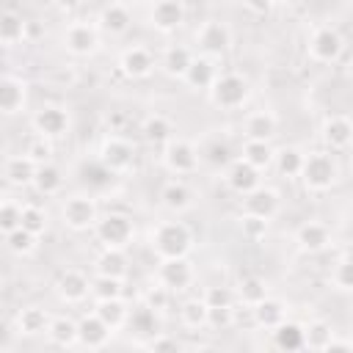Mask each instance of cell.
<instances>
[{
	"mask_svg": "<svg viewBox=\"0 0 353 353\" xmlns=\"http://www.w3.org/2000/svg\"><path fill=\"white\" fill-rule=\"evenodd\" d=\"M298 176L309 193H325L336 185L339 165L331 152H312V154H303V165Z\"/></svg>",
	"mask_w": 353,
	"mask_h": 353,
	"instance_id": "1",
	"label": "cell"
},
{
	"mask_svg": "<svg viewBox=\"0 0 353 353\" xmlns=\"http://www.w3.org/2000/svg\"><path fill=\"white\" fill-rule=\"evenodd\" d=\"M152 248L160 259H179L188 256L193 248V232L182 221H163L152 232Z\"/></svg>",
	"mask_w": 353,
	"mask_h": 353,
	"instance_id": "2",
	"label": "cell"
},
{
	"mask_svg": "<svg viewBox=\"0 0 353 353\" xmlns=\"http://www.w3.org/2000/svg\"><path fill=\"white\" fill-rule=\"evenodd\" d=\"M210 91V102L215 108H223V110H234V108H243L248 102V80L237 72H226V74H218L212 80V85L207 88Z\"/></svg>",
	"mask_w": 353,
	"mask_h": 353,
	"instance_id": "3",
	"label": "cell"
},
{
	"mask_svg": "<svg viewBox=\"0 0 353 353\" xmlns=\"http://www.w3.org/2000/svg\"><path fill=\"white\" fill-rule=\"evenodd\" d=\"M94 232H97V240L105 248H127L130 240H132V234H135V226H132V218L130 215H124V212H108V215L97 218Z\"/></svg>",
	"mask_w": 353,
	"mask_h": 353,
	"instance_id": "4",
	"label": "cell"
},
{
	"mask_svg": "<svg viewBox=\"0 0 353 353\" xmlns=\"http://www.w3.org/2000/svg\"><path fill=\"white\" fill-rule=\"evenodd\" d=\"M99 218V210H97V201L85 193H74L69 196L63 204H61V221L66 229L72 232H85V229H94Z\"/></svg>",
	"mask_w": 353,
	"mask_h": 353,
	"instance_id": "5",
	"label": "cell"
},
{
	"mask_svg": "<svg viewBox=\"0 0 353 353\" xmlns=\"http://www.w3.org/2000/svg\"><path fill=\"white\" fill-rule=\"evenodd\" d=\"M199 149L196 143L185 141V138H171L163 143V165L171 171V174H193L199 168Z\"/></svg>",
	"mask_w": 353,
	"mask_h": 353,
	"instance_id": "6",
	"label": "cell"
},
{
	"mask_svg": "<svg viewBox=\"0 0 353 353\" xmlns=\"http://www.w3.org/2000/svg\"><path fill=\"white\" fill-rule=\"evenodd\" d=\"M99 163L113 174H127L135 165V146L119 135H108L99 146Z\"/></svg>",
	"mask_w": 353,
	"mask_h": 353,
	"instance_id": "7",
	"label": "cell"
},
{
	"mask_svg": "<svg viewBox=\"0 0 353 353\" xmlns=\"http://www.w3.org/2000/svg\"><path fill=\"white\" fill-rule=\"evenodd\" d=\"M345 50V41L339 36L336 28L331 25H320L312 30L309 36V55L317 61V63H334Z\"/></svg>",
	"mask_w": 353,
	"mask_h": 353,
	"instance_id": "8",
	"label": "cell"
},
{
	"mask_svg": "<svg viewBox=\"0 0 353 353\" xmlns=\"http://www.w3.org/2000/svg\"><path fill=\"white\" fill-rule=\"evenodd\" d=\"M63 47L77 58H88L99 50V33L91 22H72L63 30Z\"/></svg>",
	"mask_w": 353,
	"mask_h": 353,
	"instance_id": "9",
	"label": "cell"
},
{
	"mask_svg": "<svg viewBox=\"0 0 353 353\" xmlns=\"http://www.w3.org/2000/svg\"><path fill=\"white\" fill-rule=\"evenodd\" d=\"M30 124H33V130L41 135V138H61V135H66L69 132V113H66V108H61V105H41L36 113H33V119H30Z\"/></svg>",
	"mask_w": 353,
	"mask_h": 353,
	"instance_id": "10",
	"label": "cell"
},
{
	"mask_svg": "<svg viewBox=\"0 0 353 353\" xmlns=\"http://www.w3.org/2000/svg\"><path fill=\"white\" fill-rule=\"evenodd\" d=\"M196 41L199 47L204 50V55H223L229 47H232V30L226 22H218V19H210L199 28L196 33Z\"/></svg>",
	"mask_w": 353,
	"mask_h": 353,
	"instance_id": "11",
	"label": "cell"
},
{
	"mask_svg": "<svg viewBox=\"0 0 353 353\" xmlns=\"http://www.w3.org/2000/svg\"><path fill=\"white\" fill-rule=\"evenodd\" d=\"M320 138H323V143H325L328 152H345L350 146V141H353V124H350V119L347 116H339V113L325 116L323 119V127H320Z\"/></svg>",
	"mask_w": 353,
	"mask_h": 353,
	"instance_id": "12",
	"label": "cell"
},
{
	"mask_svg": "<svg viewBox=\"0 0 353 353\" xmlns=\"http://www.w3.org/2000/svg\"><path fill=\"white\" fill-rule=\"evenodd\" d=\"M157 281H160L165 290H171V292L188 290L190 281H193V268H190L188 256H179V259H160Z\"/></svg>",
	"mask_w": 353,
	"mask_h": 353,
	"instance_id": "13",
	"label": "cell"
},
{
	"mask_svg": "<svg viewBox=\"0 0 353 353\" xmlns=\"http://www.w3.org/2000/svg\"><path fill=\"white\" fill-rule=\"evenodd\" d=\"M88 290H91V279L83 270L72 268V270H63L55 279V295L63 303H83L88 298Z\"/></svg>",
	"mask_w": 353,
	"mask_h": 353,
	"instance_id": "14",
	"label": "cell"
},
{
	"mask_svg": "<svg viewBox=\"0 0 353 353\" xmlns=\"http://www.w3.org/2000/svg\"><path fill=\"white\" fill-rule=\"evenodd\" d=\"M149 22L160 33H174L185 22V3L182 0H157L149 11Z\"/></svg>",
	"mask_w": 353,
	"mask_h": 353,
	"instance_id": "15",
	"label": "cell"
},
{
	"mask_svg": "<svg viewBox=\"0 0 353 353\" xmlns=\"http://www.w3.org/2000/svg\"><path fill=\"white\" fill-rule=\"evenodd\" d=\"M243 212H248V215H259V218L270 221V218L279 212V193H276L273 188L256 185L254 190L243 193Z\"/></svg>",
	"mask_w": 353,
	"mask_h": 353,
	"instance_id": "16",
	"label": "cell"
},
{
	"mask_svg": "<svg viewBox=\"0 0 353 353\" xmlns=\"http://www.w3.org/2000/svg\"><path fill=\"white\" fill-rule=\"evenodd\" d=\"M295 243L303 254H320L331 245V229L320 221H306L295 232Z\"/></svg>",
	"mask_w": 353,
	"mask_h": 353,
	"instance_id": "17",
	"label": "cell"
},
{
	"mask_svg": "<svg viewBox=\"0 0 353 353\" xmlns=\"http://www.w3.org/2000/svg\"><path fill=\"white\" fill-rule=\"evenodd\" d=\"M262 171H256L254 165H248L243 157H237V160H232L229 165H226V171H223V179H226V185L234 190V193H248V190H254L256 185H262V176H259Z\"/></svg>",
	"mask_w": 353,
	"mask_h": 353,
	"instance_id": "18",
	"label": "cell"
},
{
	"mask_svg": "<svg viewBox=\"0 0 353 353\" xmlns=\"http://www.w3.org/2000/svg\"><path fill=\"white\" fill-rule=\"evenodd\" d=\"M119 69L132 80H143L154 72V58L146 47H127L119 55Z\"/></svg>",
	"mask_w": 353,
	"mask_h": 353,
	"instance_id": "19",
	"label": "cell"
},
{
	"mask_svg": "<svg viewBox=\"0 0 353 353\" xmlns=\"http://www.w3.org/2000/svg\"><path fill=\"white\" fill-rule=\"evenodd\" d=\"M110 328L97 317V314H85L80 323H77V345L88 347V350H97V347H105L108 339H110Z\"/></svg>",
	"mask_w": 353,
	"mask_h": 353,
	"instance_id": "20",
	"label": "cell"
},
{
	"mask_svg": "<svg viewBox=\"0 0 353 353\" xmlns=\"http://www.w3.org/2000/svg\"><path fill=\"white\" fill-rule=\"evenodd\" d=\"M28 99V88L22 80L17 77H0V113L3 116H14L25 108Z\"/></svg>",
	"mask_w": 353,
	"mask_h": 353,
	"instance_id": "21",
	"label": "cell"
},
{
	"mask_svg": "<svg viewBox=\"0 0 353 353\" xmlns=\"http://www.w3.org/2000/svg\"><path fill=\"white\" fill-rule=\"evenodd\" d=\"M160 204H163L168 212H185V210L193 207V190H190L185 182L171 179V182H165L163 190H160Z\"/></svg>",
	"mask_w": 353,
	"mask_h": 353,
	"instance_id": "22",
	"label": "cell"
},
{
	"mask_svg": "<svg viewBox=\"0 0 353 353\" xmlns=\"http://www.w3.org/2000/svg\"><path fill=\"white\" fill-rule=\"evenodd\" d=\"M273 331V347L284 350V353H295V350H303V325L295 323V320H281Z\"/></svg>",
	"mask_w": 353,
	"mask_h": 353,
	"instance_id": "23",
	"label": "cell"
},
{
	"mask_svg": "<svg viewBox=\"0 0 353 353\" xmlns=\"http://www.w3.org/2000/svg\"><path fill=\"white\" fill-rule=\"evenodd\" d=\"M130 25H132V14H130V8L121 6V3H110V6H105V8L99 11V28H102L105 33H110V36L127 33Z\"/></svg>",
	"mask_w": 353,
	"mask_h": 353,
	"instance_id": "24",
	"label": "cell"
},
{
	"mask_svg": "<svg viewBox=\"0 0 353 353\" xmlns=\"http://www.w3.org/2000/svg\"><path fill=\"white\" fill-rule=\"evenodd\" d=\"M276 127H279V121H276V116L270 110H254V113L245 116L243 132L251 141H270L276 135Z\"/></svg>",
	"mask_w": 353,
	"mask_h": 353,
	"instance_id": "25",
	"label": "cell"
},
{
	"mask_svg": "<svg viewBox=\"0 0 353 353\" xmlns=\"http://www.w3.org/2000/svg\"><path fill=\"white\" fill-rule=\"evenodd\" d=\"M218 77V72H215V63H212V58L210 55H196L193 61H190V66H188V72H185V83L190 85V88H210L212 85V80Z\"/></svg>",
	"mask_w": 353,
	"mask_h": 353,
	"instance_id": "26",
	"label": "cell"
},
{
	"mask_svg": "<svg viewBox=\"0 0 353 353\" xmlns=\"http://www.w3.org/2000/svg\"><path fill=\"white\" fill-rule=\"evenodd\" d=\"M251 312H254V320H256V325H262V328H276L284 317H287V306H284V301H279V298H270V295H265L259 303H254L251 306Z\"/></svg>",
	"mask_w": 353,
	"mask_h": 353,
	"instance_id": "27",
	"label": "cell"
},
{
	"mask_svg": "<svg viewBox=\"0 0 353 353\" xmlns=\"http://www.w3.org/2000/svg\"><path fill=\"white\" fill-rule=\"evenodd\" d=\"M124 325H130V331L135 334V336H154L157 331H160V320H157V312L154 309H149L146 303L143 306H135V309H130L127 312V323Z\"/></svg>",
	"mask_w": 353,
	"mask_h": 353,
	"instance_id": "28",
	"label": "cell"
},
{
	"mask_svg": "<svg viewBox=\"0 0 353 353\" xmlns=\"http://www.w3.org/2000/svg\"><path fill=\"white\" fill-rule=\"evenodd\" d=\"M190 61H193V55H190L188 47H182V44H171V47L163 52V58H160V69H163L168 77L182 80L185 72H188V66H190Z\"/></svg>",
	"mask_w": 353,
	"mask_h": 353,
	"instance_id": "29",
	"label": "cell"
},
{
	"mask_svg": "<svg viewBox=\"0 0 353 353\" xmlns=\"http://www.w3.org/2000/svg\"><path fill=\"white\" fill-rule=\"evenodd\" d=\"M47 325H50V314H47V309H41V306H25V309L17 314V331L25 334V336L47 334Z\"/></svg>",
	"mask_w": 353,
	"mask_h": 353,
	"instance_id": "30",
	"label": "cell"
},
{
	"mask_svg": "<svg viewBox=\"0 0 353 353\" xmlns=\"http://www.w3.org/2000/svg\"><path fill=\"white\" fill-rule=\"evenodd\" d=\"M30 185H33L41 196H55V193L63 188V174H61V168L52 165V163H39Z\"/></svg>",
	"mask_w": 353,
	"mask_h": 353,
	"instance_id": "31",
	"label": "cell"
},
{
	"mask_svg": "<svg viewBox=\"0 0 353 353\" xmlns=\"http://www.w3.org/2000/svg\"><path fill=\"white\" fill-rule=\"evenodd\" d=\"M127 303H124V298H105V301H97V309H94V314L110 328V331H116V328H121L124 323H127Z\"/></svg>",
	"mask_w": 353,
	"mask_h": 353,
	"instance_id": "32",
	"label": "cell"
},
{
	"mask_svg": "<svg viewBox=\"0 0 353 353\" xmlns=\"http://www.w3.org/2000/svg\"><path fill=\"white\" fill-rule=\"evenodd\" d=\"M33 174H36V163L28 154H14L3 165V176L11 185H30L33 182Z\"/></svg>",
	"mask_w": 353,
	"mask_h": 353,
	"instance_id": "33",
	"label": "cell"
},
{
	"mask_svg": "<svg viewBox=\"0 0 353 353\" xmlns=\"http://www.w3.org/2000/svg\"><path fill=\"white\" fill-rule=\"evenodd\" d=\"M273 146H270V141H251V138H245V143H243V160L248 163V165H254L256 171H268L270 165H273Z\"/></svg>",
	"mask_w": 353,
	"mask_h": 353,
	"instance_id": "34",
	"label": "cell"
},
{
	"mask_svg": "<svg viewBox=\"0 0 353 353\" xmlns=\"http://www.w3.org/2000/svg\"><path fill=\"white\" fill-rule=\"evenodd\" d=\"M141 132H143L146 143H152V146H163L165 141H171V138H174V124H171L165 116L154 113V116L143 119V124H141Z\"/></svg>",
	"mask_w": 353,
	"mask_h": 353,
	"instance_id": "35",
	"label": "cell"
},
{
	"mask_svg": "<svg viewBox=\"0 0 353 353\" xmlns=\"http://www.w3.org/2000/svg\"><path fill=\"white\" fill-rule=\"evenodd\" d=\"M47 336L58 347H72V345H77V323L72 317H50Z\"/></svg>",
	"mask_w": 353,
	"mask_h": 353,
	"instance_id": "36",
	"label": "cell"
},
{
	"mask_svg": "<svg viewBox=\"0 0 353 353\" xmlns=\"http://www.w3.org/2000/svg\"><path fill=\"white\" fill-rule=\"evenodd\" d=\"M113 171L110 168H105L102 163H99V157L97 160H85L83 165H80V182L83 185H88L91 190H105V188H110V182H113Z\"/></svg>",
	"mask_w": 353,
	"mask_h": 353,
	"instance_id": "37",
	"label": "cell"
},
{
	"mask_svg": "<svg viewBox=\"0 0 353 353\" xmlns=\"http://www.w3.org/2000/svg\"><path fill=\"white\" fill-rule=\"evenodd\" d=\"M97 273H105V276H116V279H124L127 276V256H124V248H105L99 256H97Z\"/></svg>",
	"mask_w": 353,
	"mask_h": 353,
	"instance_id": "38",
	"label": "cell"
},
{
	"mask_svg": "<svg viewBox=\"0 0 353 353\" xmlns=\"http://www.w3.org/2000/svg\"><path fill=\"white\" fill-rule=\"evenodd\" d=\"M273 165L281 176H298L301 165H303V152L298 146H284V149L273 152Z\"/></svg>",
	"mask_w": 353,
	"mask_h": 353,
	"instance_id": "39",
	"label": "cell"
},
{
	"mask_svg": "<svg viewBox=\"0 0 353 353\" xmlns=\"http://www.w3.org/2000/svg\"><path fill=\"white\" fill-rule=\"evenodd\" d=\"M331 336H334V328L325 320H312L309 325H303V347L309 350H325Z\"/></svg>",
	"mask_w": 353,
	"mask_h": 353,
	"instance_id": "40",
	"label": "cell"
},
{
	"mask_svg": "<svg viewBox=\"0 0 353 353\" xmlns=\"http://www.w3.org/2000/svg\"><path fill=\"white\" fill-rule=\"evenodd\" d=\"M88 295H94L97 301H105V298H121V295H124V279L97 273V276L91 279V290H88Z\"/></svg>",
	"mask_w": 353,
	"mask_h": 353,
	"instance_id": "41",
	"label": "cell"
},
{
	"mask_svg": "<svg viewBox=\"0 0 353 353\" xmlns=\"http://www.w3.org/2000/svg\"><path fill=\"white\" fill-rule=\"evenodd\" d=\"M25 19L14 11H3L0 14V44H17L25 39Z\"/></svg>",
	"mask_w": 353,
	"mask_h": 353,
	"instance_id": "42",
	"label": "cell"
},
{
	"mask_svg": "<svg viewBox=\"0 0 353 353\" xmlns=\"http://www.w3.org/2000/svg\"><path fill=\"white\" fill-rule=\"evenodd\" d=\"M265 295H268L265 279H259V276H243V279H240V284H237V298H240L245 306L259 303Z\"/></svg>",
	"mask_w": 353,
	"mask_h": 353,
	"instance_id": "43",
	"label": "cell"
},
{
	"mask_svg": "<svg viewBox=\"0 0 353 353\" xmlns=\"http://www.w3.org/2000/svg\"><path fill=\"white\" fill-rule=\"evenodd\" d=\"M207 314H210V309H207V303H204L201 298H190V301H185L182 309H179V320H182L188 328H204V325H207Z\"/></svg>",
	"mask_w": 353,
	"mask_h": 353,
	"instance_id": "44",
	"label": "cell"
},
{
	"mask_svg": "<svg viewBox=\"0 0 353 353\" xmlns=\"http://www.w3.org/2000/svg\"><path fill=\"white\" fill-rule=\"evenodd\" d=\"M36 234H30L28 229H22V226H17V229H11L8 234H6V245H8V251L11 254H17V256H28V254H33L36 251Z\"/></svg>",
	"mask_w": 353,
	"mask_h": 353,
	"instance_id": "45",
	"label": "cell"
},
{
	"mask_svg": "<svg viewBox=\"0 0 353 353\" xmlns=\"http://www.w3.org/2000/svg\"><path fill=\"white\" fill-rule=\"evenodd\" d=\"M328 281H331V287L339 290V292H350V290H353V270H350V256H347V251H342V256L334 262Z\"/></svg>",
	"mask_w": 353,
	"mask_h": 353,
	"instance_id": "46",
	"label": "cell"
},
{
	"mask_svg": "<svg viewBox=\"0 0 353 353\" xmlns=\"http://www.w3.org/2000/svg\"><path fill=\"white\" fill-rule=\"evenodd\" d=\"M19 226L39 237V234L47 232V212L41 207H36V204H25L19 210Z\"/></svg>",
	"mask_w": 353,
	"mask_h": 353,
	"instance_id": "47",
	"label": "cell"
},
{
	"mask_svg": "<svg viewBox=\"0 0 353 353\" xmlns=\"http://www.w3.org/2000/svg\"><path fill=\"white\" fill-rule=\"evenodd\" d=\"M199 154H204V160L210 163V165H215V168H226L234 157H232V146L226 143V141H221V138H212Z\"/></svg>",
	"mask_w": 353,
	"mask_h": 353,
	"instance_id": "48",
	"label": "cell"
},
{
	"mask_svg": "<svg viewBox=\"0 0 353 353\" xmlns=\"http://www.w3.org/2000/svg\"><path fill=\"white\" fill-rule=\"evenodd\" d=\"M240 232H243L245 240L259 243V240L268 234V221L259 218V215H248V212H243V215H240Z\"/></svg>",
	"mask_w": 353,
	"mask_h": 353,
	"instance_id": "49",
	"label": "cell"
},
{
	"mask_svg": "<svg viewBox=\"0 0 353 353\" xmlns=\"http://www.w3.org/2000/svg\"><path fill=\"white\" fill-rule=\"evenodd\" d=\"M25 154L39 165V163H50V157H52V143H50V138H41V135H36L30 143H28V149H25Z\"/></svg>",
	"mask_w": 353,
	"mask_h": 353,
	"instance_id": "50",
	"label": "cell"
},
{
	"mask_svg": "<svg viewBox=\"0 0 353 353\" xmlns=\"http://www.w3.org/2000/svg\"><path fill=\"white\" fill-rule=\"evenodd\" d=\"M19 204H14V201H0V232L3 234H8L11 229H17L19 226Z\"/></svg>",
	"mask_w": 353,
	"mask_h": 353,
	"instance_id": "51",
	"label": "cell"
},
{
	"mask_svg": "<svg viewBox=\"0 0 353 353\" xmlns=\"http://www.w3.org/2000/svg\"><path fill=\"white\" fill-rule=\"evenodd\" d=\"M201 301L207 303V309H218V306H232L234 295H232L229 287H207V292H204Z\"/></svg>",
	"mask_w": 353,
	"mask_h": 353,
	"instance_id": "52",
	"label": "cell"
},
{
	"mask_svg": "<svg viewBox=\"0 0 353 353\" xmlns=\"http://www.w3.org/2000/svg\"><path fill=\"white\" fill-rule=\"evenodd\" d=\"M168 301H171V290H165L163 284L152 287V290L143 295V303H146L149 309H154V312H163V309H168Z\"/></svg>",
	"mask_w": 353,
	"mask_h": 353,
	"instance_id": "53",
	"label": "cell"
},
{
	"mask_svg": "<svg viewBox=\"0 0 353 353\" xmlns=\"http://www.w3.org/2000/svg\"><path fill=\"white\" fill-rule=\"evenodd\" d=\"M232 320H234L232 306H218V309H210V314H207V325H212V328H229Z\"/></svg>",
	"mask_w": 353,
	"mask_h": 353,
	"instance_id": "54",
	"label": "cell"
},
{
	"mask_svg": "<svg viewBox=\"0 0 353 353\" xmlns=\"http://www.w3.org/2000/svg\"><path fill=\"white\" fill-rule=\"evenodd\" d=\"M146 345H149V350H154V353H163V350H174V353H176V350L182 347V345L176 342V336H168V334H160V331H157L154 336H149Z\"/></svg>",
	"mask_w": 353,
	"mask_h": 353,
	"instance_id": "55",
	"label": "cell"
},
{
	"mask_svg": "<svg viewBox=\"0 0 353 353\" xmlns=\"http://www.w3.org/2000/svg\"><path fill=\"white\" fill-rule=\"evenodd\" d=\"M243 3H245V8L254 11V14H268L270 6H273V0H243Z\"/></svg>",
	"mask_w": 353,
	"mask_h": 353,
	"instance_id": "56",
	"label": "cell"
},
{
	"mask_svg": "<svg viewBox=\"0 0 353 353\" xmlns=\"http://www.w3.org/2000/svg\"><path fill=\"white\" fill-rule=\"evenodd\" d=\"M350 347H353V345H350V339H336V334H334L325 350H331V353H336V350H350Z\"/></svg>",
	"mask_w": 353,
	"mask_h": 353,
	"instance_id": "57",
	"label": "cell"
},
{
	"mask_svg": "<svg viewBox=\"0 0 353 353\" xmlns=\"http://www.w3.org/2000/svg\"><path fill=\"white\" fill-rule=\"evenodd\" d=\"M11 336H14L11 325H8L6 320H0V347H8V345H11Z\"/></svg>",
	"mask_w": 353,
	"mask_h": 353,
	"instance_id": "58",
	"label": "cell"
},
{
	"mask_svg": "<svg viewBox=\"0 0 353 353\" xmlns=\"http://www.w3.org/2000/svg\"><path fill=\"white\" fill-rule=\"evenodd\" d=\"M80 3H83V0H52V6L61 8V11H74Z\"/></svg>",
	"mask_w": 353,
	"mask_h": 353,
	"instance_id": "59",
	"label": "cell"
}]
</instances>
